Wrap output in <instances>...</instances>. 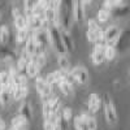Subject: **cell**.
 I'll return each instance as SVG.
<instances>
[{
	"mask_svg": "<svg viewBox=\"0 0 130 130\" xmlns=\"http://www.w3.org/2000/svg\"><path fill=\"white\" fill-rule=\"evenodd\" d=\"M74 21V0H61L57 9V25L61 30H70Z\"/></svg>",
	"mask_w": 130,
	"mask_h": 130,
	"instance_id": "obj_1",
	"label": "cell"
},
{
	"mask_svg": "<svg viewBox=\"0 0 130 130\" xmlns=\"http://www.w3.org/2000/svg\"><path fill=\"white\" fill-rule=\"evenodd\" d=\"M48 32H50V44L53 47L55 52L57 53L59 56L61 55H67V48L64 46L62 42V35H61V29L60 26L52 24L48 26Z\"/></svg>",
	"mask_w": 130,
	"mask_h": 130,
	"instance_id": "obj_2",
	"label": "cell"
},
{
	"mask_svg": "<svg viewBox=\"0 0 130 130\" xmlns=\"http://www.w3.org/2000/svg\"><path fill=\"white\" fill-rule=\"evenodd\" d=\"M103 109H104V116H105L107 122L109 125H115L117 122V111L108 94L103 96Z\"/></svg>",
	"mask_w": 130,
	"mask_h": 130,
	"instance_id": "obj_3",
	"label": "cell"
},
{
	"mask_svg": "<svg viewBox=\"0 0 130 130\" xmlns=\"http://www.w3.org/2000/svg\"><path fill=\"white\" fill-rule=\"evenodd\" d=\"M105 46L107 44H102V43H95L92 53H91V60L95 65H100L103 64V61L105 60V55H104V51H105Z\"/></svg>",
	"mask_w": 130,
	"mask_h": 130,
	"instance_id": "obj_4",
	"label": "cell"
},
{
	"mask_svg": "<svg viewBox=\"0 0 130 130\" xmlns=\"http://www.w3.org/2000/svg\"><path fill=\"white\" fill-rule=\"evenodd\" d=\"M70 74L73 75V78L75 79V82L79 85H86L89 82V74L83 67H74L70 69Z\"/></svg>",
	"mask_w": 130,
	"mask_h": 130,
	"instance_id": "obj_5",
	"label": "cell"
},
{
	"mask_svg": "<svg viewBox=\"0 0 130 130\" xmlns=\"http://www.w3.org/2000/svg\"><path fill=\"white\" fill-rule=\"evenodd\" d=\"M27 17H29V27H30L31 31L40 30L47 24L44 14H31V16H27Z\"/></svg>",
	"mask_w": 130,
	"mask_h": 130,
	"instance_id": "obj_6",
	"label": "cell"
},
{
	"mask_svg": "<svg viewBox=\"0 0 130 130\" xmlns=\"http://www.w3.org/2000/svg\"><path fill=\"white\" fill-rule=\"evenodd\" d=\"M121 34L122 32H121L120 27L116 25H111L104 30V37H105L107 43L108 42H117V39L121 37Z\"/></svg>",
	"mask_w": 130,
	"mask_h": 130,
	"instance_id": "obj_7",
	"label": "cell"
},
{
	"mask_svg": "<svg viewBox=\"0 0 130 130\" xmlns=\"http://www.w3.org/2000/svg\"><path fill=\"white\" fill-rule=\"evenodd\" d=\"M102 105H103V99L96 92H92L89 98V111L91 113H96L100 111Z\"/></svg>",
	"mask_w": 130,
	"mask_h": 130,
	"instance_id": "obj_8",
	"label": "cell"
},
{
	"mask_svg": "<svg viewBox=\"0 0 130 130\" xmlns=\"http://www.w3.org/2000/svg\"><path fill=\"white\" fill-rule=\"evenodd\" d=\"M85 4L82 3V0H74V21L82 24L85 21Z\"/></svg>",
	"mask_w": 130,
	"mask_h": 130,
	"instance_id": "obj_9",
	"label": "cell"
},
{
	"mask_svg": "<svg viewBox=\"0 0 130 130\" xmlns=\"http://www.w3.org/2000/svg\"><path fill=\"white\" fill-rule=\"evenodd\" d=\"M111 13H112V17H115V18H122V17H126V16L130 13V7L126 5V4L124 3V4H121V5L115 7V8L111 10Z\"/></svg>",
	"mask_w": 130,
	"mask_h": 130,
	"instance_id": "obj_10",
	"label": "cell"
},
{
	"mask_svg": "<svg viewBox=\"0 0 130 130\" xmlns=\"http://www.w3.org/2000/svg\"><path fill=\"white\" fill-rule=\"evenodd\" d=\"M27 124H29V121L21 115L13 117L12 121H10V125H12V127L14 130H27Z\"/></svg>",
	"mask_w": 130,
	"mask_h": 130,
	"instance_id": "obj_11",
	"label": "cell"
},
{
	"mask_svg": "<svg viewBox=\"0 0 130 130\" xmlns=\"http://www.w3.org/2000/svg\"><path fill=\"white\" fill-rule=\"evenodd\" d=\"M68 74V73H67ZM57 86H59V89L62 91V94H65L67 96H73L74 95V89H73V83L65 77L61 82H59L57 83Z\"/></svg>",
	"mask_w": 130,
	"mask_h": 130,
	"instance_id": "obj_12",
	"label": "cell"
},
{
	"mask_svg": "<svg viewBox=\"0 0 130 130\" xmlns=\"http://www.w3.org/2000/svg\"><path fill=\"white\" fill-rule=\"evenodd\" d=\"M14 57L16 55L7 47V44H3L0 42V61H12Z\"/></svg>",
	"mask_w": 130,
	"mask_h": 130,
	"instance_id": "obj_13",
	"label": "cell"
},
{
	"mask_svg": "<svg viewBox=\"0 0 130 130\" xmlns=\"http://www.w3.org/2000/svg\"><path fill=\"white\" fill-rule=\"evenodd\" d=\"M18 115H21L22 117H25L26 120L30 122V121L32 120V108H31L30 103L24 102L22 104H21V107H20V111H18Z\"/></svg>",
	"mask_w": 130,
	"mask_h": 130,
	"instance_id": "obj_14",
	"label": "cell"
},
{
	"mask_svg": "<svg viewBox=\"0 0 130 130\" xmlns=\"http://www.w3.org/2000/svg\"><path fill=\"white\" fill-rule=\"evenodd\" d=\"M61 35H62V42H64V46L67 48L68 52H73L74 51V42L72 35L69 34L68 30H61Z\"/></svg>",
	"mask_w": 130,
	"mask_h": 130,
	"instance_id": "obj_15",
	"label": "cell"
},
{
	"mask_svg": "<svg viewBox=\"0 0 130 130\" xmlns=\"http://www.w3.org/2000/svg\"><path fill=\"white\" fill-rule=\"evenodd\" d=\"M39 70H40L39 65L37 64V61L32 59V56H31V59H30V61H29V65H27V77H30V78L38 77Z\"/></svg>",
	"mask_w": 130,
	"mask_h": 130,
	"instance_id": "obj_16",
	"label": "cell"
},
{
	"mask_svg": "<svg viewBox=\"0 0 130 130\" xmlns=\"http://www.w3.org/2000/svg\"><path fill=\"white\" fill-rule=\"evenodd\" d=\"M112 17V13H111V10L109 9H107V8H102L99 9V12L96 13V20L99 21L100 24H105L109 21V18Z\"/></svg>",
	"mask_w": 130,
	"mask_h": 130,
	"instance_id": "obj_17",
	"label": "cell"
},
{
	"mask_svg": "<svg viewBox=\"0 0 130 130\" xmlns=\"http://www.w3.org/2000/svg\"><path fill=\"white\" fill-rule=\"evenodd\" d=\"M14 24V27L18 30V29H25V27H29V17L26 14H20L18 17L14 18L13 21ZM30 29V27H29Z\"/></svg>",
	"mask_w": 130,
	"mask_h": 130,
	"instance_id": "obj_18",
	"label": "cell"
},
{
	"mask_svg": "<svg viewBox=\"0 0 130 130\" xmlns=\"http://www.w3.org/2000/svg\"><path fill=\"white\" fill-rule=\"evenodd\" d=\"M73 125L75 127V130H90L89 125H87V121L79 115V116H75L73 118Z\"/></svg>",
	"mask_w": 130,
	"mask_h": 130,
	"instance_id": "obj_19",
	"label": "cell"
},
{
	"mask_svg": "<svg viewBox=\"0 0 130 130\" xmlns=\"http://www.w3.org/2000/svg\"><path fill=\"white\" fill-rule=\"evenodd\" d=\"M40 3V0H25V4H24V8H25V13L26 16H31L34 9L38 7V4Z\"/></svg>",
	"mask_w": 130,
	"mask_h": 130,
	"instance_id": "obj_20",
	"label": "cell"
},
{
	"mask_svg": "<svg viewBox=\"0 0 130 130\" xmlns=\"http://www.w3.org/2000/svg\"><path fill=\"white\" fill-rule=\"evenodd\" d=\"M30 29L29 27H25V29H18L17 30V43H24L29 39V37L31 35L30 34Z\"/></svg>",
	"mask_w": 130,
	"mask_h": 130,
	"instance_id": "obj_21",
	"label": "cell"
},
{
	"mask_svg": "<svg viewBox=\"0 0 130 130\" xmlns=\"http://www.w3.org/2000/svg\"><path fill=\"white\" fill-rule=\"evenodd\" d=\"M10 39V31H9V27L7 25H2L0 26V42L3 44H7Z\"/></svg>",
	"mask_w": 130,
	"mask_h": 130,
	"instance_id": "obj_22",
	"label": "cell"
},
{
	"mask_svg": "<svg viewBox=\"0 0 130 130\" xmlns=\"http://www.w3.org/2000/svg\"><path fill=\"white\" fill-rule=\"evenodd\" d=\"M29 61H30L29 59H25L22 56L17 60V69H18V72L21 74L27 75V65H29Z\"/></svg>",
	"mask_w": 130,
	"mask_h": 130,
	"instance_id": "obj_23",
	"label": "cell"
},
{
	"mask_svg": "<svg viewBox=\"0 0 130 130\" xmlns=\"http://www.w3.org/2000/svg\"><path fill=\"white\" fill-rule=\"evenodd\" d=\"M12 81L13 79H12V77H10L9 72H5V70L0 72V82H2L4 89H8L9 86H10V83H12Z\"/></svg>",
	"mask_w": 130,
	"mask_h": 130,
	"instance_id": "obj_24",
	"label": "cell"
},
{
	"mask_svg": "<svg viewBox=\"0 0 130 130\" xmlns=\"http://www.w3.org/2000/svg\"><path fill=\"white\" fill-rule=\"evenodd\" d=\"M81 116L85 118L86 121H87V125H89L90 130H96L98 129V121H96V118H94L92 116H90L89 112H82Z\"/></svg>",
	"mask_w": 130,
	"mask_h": 130,
	"instance_id": "obj_25",
	"label": "cell"
},
{
	"mask_svg": "<svg viewBox=\"0 0 130 130\" xmlns=\"http://www.w3.org/2000/svg\"><path fill=\"white\" fill-rule=\"evenodd\" d=\"M116 53H117V48L112 44H107L105 46V51H104V55H105V60L108 61H112L116 57Z\"/></svg>",
	"mask_w": 130,
	"mask_h": 130,
	"instance_id": "obj_26",
	"label": "cell"
},
{
	"mask_svg": "<svg viewBox=\"0 0 130 130\" xmlns=\"http://www.w3.org/2000/svg\"><path fill=\"white\" fill-rule=\"evenodd\" d=\"M59 67H60V69L61 70H64V72H70V62H69V59L67 57V55H61V56H59Z\"/></svg>",
	"mask_w": 130,
	"mask_h": 130,
	"instance_id": "obj_27",
	"label": "cell"
},
{
	"mask_svg": "<svg viewBox=\"0 0 130 130\" xmlns=\"http://www.w3.org/2000/svg\"><path fill=\"white\" fill-rule=\"evenodd\" d=\"M42 112H43V117H44V120H46V118H50L53 115V109H52L51 102H43Z\"/></svg>",
	"mask_w": 130,
	"mask_h": 130,
	"instance_id": "obj_28",
	"label": "cell"
},
{
	"mask_svg": "<svg viewBox=\"0 0 130 130\" xmlns=\"http://www.w3.org/2000/svg\"><path fill=\"white\" fill-rule=\"evenodd\" d=\"M124 3H125V0H105V2L103 3V7L107 8V9H109V10H112L115 7L121 5Z\"/></svg>",
	"mask_w": 130,
	"mask_h": 130,
	"instance_id": "obj_29",
	"label": "cell"
},
{
	"mask_svg": "<svg viewBox=\"0 0 130 130\" xmlns=\"http://www.w3.org/2000/svg\"><path fill=\"white\" fill-rule=\"evenodd\" d=\"M32 59H34L37 61V64L39 65V68H43L47 62V57H46V53H39V55H34L32 56Z\"/></svg>",
	"mask_w": 130,
	"mask_h": 130,
	"instance_id": "obj_30",
	"label": "cell"
},
{
	"mask_svg": "<svg viewBox=\"0 0 130 130\" xmlns=\"http://www.w3.org/2000/svg\"><path fill=\"white\" fill-rule=\"evenodd\" d=\"M10 92H9V90L8 89H3L2 90V92H0V99H2V102H3V104H8V102L10 100Z\"/></svg>",
	"mask_w": 130,
	"mask_h": 130,
	"instance_id": "obj_31",
	"label": "cell"
},
{
	"mask_svg": "<svg viewBox=\"0 0 130 130\" xmlns=\"http://www.w3.org/2000/svg\"><path fill=\"white\" fill-rule=\"evenodd\" d=\"M86 38H87V40H89L90 43H95V42L98 40V35H96V32H95L94 30L89 29V27H87V31H86Z\"/></svg>",
	"mask_w": 130,
	"mask_h": 130,
	"instance_id": "obj_32",
	"label": "cell"
},
{
	"mask_svg": "<svg viewBox=\"0 0 130 130\" xmlns=\"http://www.w3.org/2000/svg\"><path fill=\"white\" fill-rule=\"evenodd\" d=\"M62 116H64V118H67V120L69 121L70 118L73 117V109H72V108H69V107L62 108Z\"/></svg>",
	"mask_w": 130,
	"mask_h": 130,
	"instance_id": "obj_33",
	"label": "cell"
},
{
	"mask_svg": "<svg viewBox=\"0 0 130 130\" xmlns=\"http://www.w3.org/2000/svg\"><path fill=\"white\" fill-rule=\"evenodd\" d=\"M20 14H21V12H20V9H18L17 7H13V8H12V16H13V18L18 17Z\"/></svg>",
	"mask_w": 130,
	"mask_h": 130,
	"instance_id": "obj_34",
	"label": "cell"
},
{
	"mask_svg": "<svg viewBox=\"0 0 130 130\" xmlns=\"http://www.w3.org/2000/svg\"><path fill=\"white\" fill-rule=\"evenodd\" d=\"M0 130H5V122L2 117H0Z\"/></svg>",
	"mask_w": 130,
	"mask_h": 130,
	"instance_id": "obj_35",
	"label": "cell"
},
{
	"mask_svg": "<svg viewBox=\"0 0 130 130\" xmlns=\"http://www.w3.org/2000/svg\"><path fill=\"white\" fill-rule=\"evenodd\" d=\"M91 2H92V0H82V3H83L85 5H89Z\"/></svg>",
	"mask_w": 130,
	"mask_h": 130,
	"instance_id": "obj_36",
	"label": "cell"
},
{
	"mask_svg": "<svg viewBox=\"0 0 130 130\" xmlns=\"http://www.w3.org/2000/svg\"><path fill=\"white\" fill-rule=\"evenodd\" d=\"M4 87H3V85H2V82H0V92H2V90H3Z\"/></svg>",
	"mask_w": 130,
	"mask_h": 130,
	"instance_id": "obj_37",
	"label": "cell"
},
{
	"mask_svg": "<svg viewBox=\"0 0 130 130\" xmlns=\"http://www.w3.org/2000/svg\"><path fill=\"white\" fill-rule=\"evenodd\" d=\"M2 9H3V8H2V4H0V14H2Z\"/></svg>",
	"mask_w": 130,
	"mask_h": 130,
	"instance_id": "obj_38",
	"label": "cell"
},
{
	"mask_svg": "<svg viewBox=\"0 0 130 130\" xmlns=\"http://www.w3.org/2000/svg\"><path fill=\"white\" fill-rule=\"evenodd\" d=\"M8 130H14V129H13V127H10V129H8Z\"/></svg>",
	"mask_w": 130,
	"mask_h": 130,
	"instance_id": "obj_39",
	"label": "cell"
},
{
	"mask_svg": "<svg viewBox=\"0 0 130 130\" xmlns=\"http://www.w3.org/2000/svg\"><path fill=\"white\" fill-rule=\"evenodd\" d=\"M129 75H130V68H129Z\"/></svg>",
	"mask_w": 130,
	"mask_h": 130,
	"instance_id": "obj_40",
	"label": "cell"
},
{
	"mask_svg": "<svg viewBox=\"0 0 130 130\" xmlns=\"http://www.w3.org/2000/svg\"><path fill=\"white\" fill-rule=\"evenodd\" d=\"M129 86H130V82H129Z\"/></svg>",
	"mask_w": 130,
	"mask_h": 130,
	"instance_id": "obj_41",
	"label": "cell"
}]
</instances>
